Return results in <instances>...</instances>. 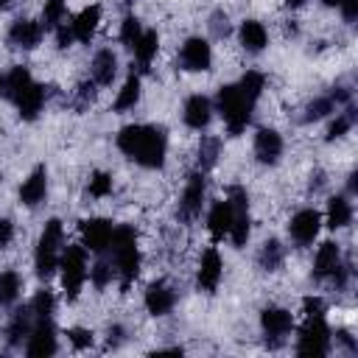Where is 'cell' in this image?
<instances>
[{"label": "cell", "instance_id": "9c48e42d", "mask_svg": "<svg viewBox=\"0 0 358 358\" xmlns=\"http://www.w3.org/2000/svg\"><path fill=\"white\" fill-rule=\"evenodd\" d=\"M204 193H207V176H204V171H193L187 176V182H185L182 196H179V207H176L179 221L190 224V221L199 218L201 204H204Z\"/></svg>", "mask_w": 358, "mask_h": 358}, {"label": "cell", "instance_id": "7bdbcfd3", "mask_svg": "<svg viewBox=\"0 0 358 358\" xmlns=\"http://www.w3.org/2000/svg\"><path fill=\"white\" fill-rule=\"evenodd\" d=\"M302 313H305V316H324V302H322V296H305V299H302Z\"/></svg>", "mask_w": 358, "mask_h": 358}, {"label": "cell", "instance_id": "7a4b0ae2", "mask_svg": "<svg viewBox=\"0 0 358 358\" xmlns=\"http://www.w3.org/2000/svg\"><path fill=\"white\" fill-rule=\"evenodd\" d=\"M117 148L143 168H162L168 154V134L154 123H129L117 131Z\"/></svg>", "mask_w": 358, "mask_h": 358}, {"label": "cell", "instance_id": "7dc6e473", "mask_svg": "<svg viewBox=\"0 0 358 358\" xmlns=\"http://www.w3.org/2000/svg\"><path fill=\"white\" fill-rule=\"evenodd\" d=\"M120 341H123V327L120 324L109 327V347H120Z\"/></svg>", "mask_w": 358, "mask_h": 358}, {"label": "cell", "instance_id": "ee69618b", "mask_svg": "<svg viewBox=\"0 0 358 358\" xmlns=\"http://www.w3.org/2000/svg\"><path fill=\"white\" fill-rule=\"evenodd\" d=\"M53 34H56V48H59V50H64V48L73 45V28H70L67 22H62L59 28H53Z\"/></svg>", "mask_w": 358, "mask_h": 358}, {"label": "cell", "instance_id": "3957f363", "mask_svg": "<svg viewBox=\"0 0 358 358\" xmlns=\"http://www.w3.org/2000/svg\"><path fill=\"white\" fill-rule=\"evenodd\" d=\"M8 101L17 106L22 120H36L42 106H45V87L34 81V76L28 73V67H11V73L6 76V90Z\"/></svg>", "mask_w": 358, "mask_h": 358}, {"label": "cell", "instance_id": "8d00e7d4", "mask_svg": "<svg viewBox=\"0 0 358 358\" xmlns=\"http://www.w3.org/2000/svg\"><path fill=\"white\" fill-rule=\"evenodd\" d=\"M87 193H90L92 199H103V196H109V193H112V173H106V171L92 173L90 185H87Z\"/></svg>", "mask_w": 358, "mask_h": 358}, {"label": "cell", "instance_id": "5b68a950", "mask_svg": "<svg viewBox=\"0 0 358 358\" xmlns=\"http://www.w3.org/2000/svg\"><path fill=\"white\" fill-rule=\"evenodd\" d=\"M62 238H64L62 221H59V218H50V221L42 227V232H39L36 255H34L36 277H39V280H48V277L59 268V257H62Z\"/></svg>", "mask_w": 358, "mask_h": 358}, {"label": "cell", "instance_id": "7402d4cb", "mask_svg": "<svg viewBox=\"0 0 358 358\" xmlns=\"http://www.w3.org/2000/svg\"><path fill=\"white\" fill-rule=\"evenodd\" d=\"M31 327H34V310H31V305L14 310L11 319H8V327H6V341H8V347H22V341H28Z\"/></svg>", "mask_w": 358, "mask_h": 358}, {"label": "cell", "instance_id": "e0dca14e", "mask_svg": "<svg viewBox=\"0 0 358 358\" xmlns=\"http://www.w3.org/2000/svg\"><path fill=\"white\" fill-rule=\"evenodd\" d=\"M45 196H48V168L36 165L28 173V179L20 185V201L25 207H39L45 201Z\"/></svg>", "mask_w": 358, "mask_h": 358}, {"label": "cell", "instance_id": "e575fe53", "mask_svg": "<svg viewBox=\"0 0 358 358\" xmlns=\"http://www.w3.org/2000/svg\"><path fill=\"white\" fill-rule=\"evenodd\" d=\"M352 123H355V109L347 103V109L338 112L336 120L330 123V129H327V140H338V137H344V134L352 129Z\"/></svg>", "mask_w": 358, "mask_h": 358}, {"label": "cell", "instance_id": "d590c367", "mask_svg": "<svg viewBox=\"0 0 358 358\" xmlns=\"http://www.w3.org/2000/svg\"><path fill=\"white\" fill-rule=\"evenodd\" d=\"M143 31H145V28L140 25V20H137L134 14H126V17H123V22H120V42H123V45L131 50V48H134V42L140 39V34H143Z\"/></svg>", "mask_w": 358, "mask_h": 358}, {"label": "cell", "instance_id": "f546056e", "mask_svg": "<svg viewBox=\"0 0 358 358\" xmlns=\"http://www.w3.org/2000/svg\"><path fill=\"white\" fill-rule=\"evenodd\" d=\"M282 260H285V249H282V243H280L277 238H268V241L260 246V255H257L260 268H263V271H277V268L282 266Z\"/></svg>", "mask_w": 358, "mask_h": 358}, {"label": "cell", "instance_id": "f907efd6", "mask_svg": "<svg viewBox=\"0 0 358 358\" xmlns=\"http://www.w3.org/2000/svg\"><path fill=\"white\" fill-rule=\"evenodd\" d=\"M291 8H299V6H305V0H285Z\"/></svg>", "mask_w": 358, "mask_h": 358}, {"label": "cell", "instance_id": "4fadbf2b", "mask_svg": "<svg viewBox=\"0 0 358 358\" xmlns=\"http://www.w3.org/2000/svg\"><path fill=\"white\" fill-rule=\"evenodd\" d=\"M179 62H182V70H187V73H204V70H210V64H213V48H210V42L201 39V36H190L182 45Z\"/></svg>", "mask_w": 358, "mask_h": 358}, {"label": "cell", "instance_id": "f5cc1de1", "mask_svg": "<svg viewBox=\"0 0 358 358\" xmlns=\"http://www.w3.org/2000/svg\"><path fill=\"white\" fill-rule=\"evenodd\" d=\"M322 3H324V6H330V8H333V6H338V0H322Z\"/></svg>", "mask_w": 358, "mask_h": 358}, {"label": "cell", "instance_id": "bcb514c9", "mask_svg": "<svg viewBox=\"0 0 358 358\" xmlns=\"http://www.w3.org/2000/svg\"><path fill=\"white\" fill-rule=\"evenodd\" d=\"M14 241V224L8 218H0V249H6Z\"/></svg>", "mask_w": 358, "mask_h": 358}, {"label": "cell", "instance_id": "52a82bcc", "mask_svg": "<svg viewBox=\"0 0 358 358\" xmlns=\"http://www.w3.org/2000/svg\"><path fill=\"white\" fill-rule=\"evenodd\" d=\"M333 333L324 322V316H305V324L299 327L296 336V352L299 355H327L330 352Z\"/></svg>", "mask_w": 358, "mask_h": 358}, {"label": "cell", "instance_id": "30bf717a", "mask_svg": "<svg viewBox=\"0 0 358 358\" xmlns=\"http://www.w3.org/2000/svg\"><path fill=\"white\" fill-rule=\"evenodd\" d=\"M229 207H232V227H229V241L235 246H246L249 232H252V215H249V196L243 187L232 185L229 187Z\"/></svg>", "mask_w": 358, "mask_h": 358}, {"label": "cell", "instance_id": "f6af8a7d", "mask_svg": "<svg viewBox=\"0 0 358 358\" xmlns=\"http://www.w3.org/2000/svg\"><path fill=\"white\" fill-rule=\"evenodd\" d=\"M338 6H341V17L347 22H355L358 20V0H338Z\"/></svg>", "mask_w": 358, "mask_h": 358}, {"label": "cell", "instance_id": "8992f818", "mask_svg": "<svg viewBox=\"0 0 358 358\" xmlns=\"http://www.w3.org/2000/svg\"><path fill=\"white\" fill-rule=\"evenodd\" d=\"M62 271V288L67 299H76L81 294V285L87 280V249L84 246H67L59 257Z\"/></svg>", "mask_w": 358, "mask_h": 358}, {"label": "cell", "instance_id": "c3c4849f", "mask_svg": "<svg viewBox=\"0 0 358 358\" xmlns=\"http://www.w3.org/2000/svg\"><path fill=\"white\" fill-rule=\"evenodd\" d=\"M336 341H341L350 352H355V341H352V336H350L347 330H336Z\"/></svg>", "mask_w": 358, "mask_h": 358}, {"label": "cell", "instance_id": "9a60e30c", "mask_svg": "<svg viewBox=\"0 0 358 358\" xmlns=\"http://www.w3.org/2000/svg\"><path fill=\"white\" fill-rule=\"evenodd\" d=\"M221 274H224V260H221L218 249H215V246H210V249L201 255V260H199L196 285H199L201 291L213 294V291L218 288V282H221Z\"/></svg>", "mask_w": 358, "mask_h": 358}, {"label": "cell", "instance_id": "ac0fdd59", "mask_svg": "<svg viewBox=\"0 0 358 358\" xmlns=\"http://www.w3.org/2000/svg\"><path fill=\"white\" fill-rule=\"evenodd\" d=\"M143 302H145V310L151 316H165V313H171V308L176 302V294L165 280H157V282H151L145 288V299Z\"/></svg>", "mask_w": 358, "mask_h": 358}, {"label": "cell", "instance_id": "ffe728a7", "mask_svg": "<svg viewBox=\"0 0 358 358\" xmlns=\"http://www.w3.org/2000/svg\"><path fill=\"white\" fill-rule=\"evenodd\" d=\"M341 263H344V260H341V249H338V243L324 241V243L319 246L316 257H313V280H330L333 271H336Z\"/></svg>", "mask_w": 358, "mask_h": 358}, {"label": "cell", "instance_id": "ba28073f", "mask_svg": "<svg viewBox=\"0 0 358 358\" xmlns=\"http://www.w3.org/2000/svg\"><path fill=\"white\" fill-rule=\"evenodd\" d=\"M260 330H263V338H266V347H268V350L282 347L285 338H288L291 330H294V316H291V310L277 308V305L263 308V313H260Z\"/></svg>", "mask_w": 358, "mask_h": 358}, {"label": "cell", "instance_id": "f1b7e54d", "mask_svg": "<svg viewBox=\"0 0 358 358\" xmlns=\"http://www.w3.org/2000/svg\"><path fill=\"white\" fill-rule=\"evenodd\" d=\"M352 221V204L347 196H333L327 201V227L330 229H341Z\"/></svg>", "mask_w": 358, "mask_h": 358}, {"label": "cell", "instance_id": "cb8c5ba5", "mask_svg": "<svg viewBox=\"0 0 358 358\" xmlns=\"http://www.w3.org/2000/svg\"><path fill=\"white\" fill-rule=\"evenodd\" d=\"M98 22H101V6H87V8H81V11L76 14V20L70 22L73 39L90 42V39L95 36V31H98Z\"/></svg>", "mask_w": 358, "mask_h": 358}, {"label": "cell", "instance_id": "4dcf8cb0", "mask_svg": "<svg viewBox=\"0 0 358 358\" xmlns=\"http://www.w3.org/2000/svg\"><path fill=\"white\" fill-rule=\"evenodd\" d=\"M20 291H22V280H20V274H17L14 268L0 271V305H3V308L14 305L17 296H20Z\"/></svg>", "mask_w": 358, "mask_h": 358}, {"label": "cell", "instance_id": "d6a6232c", "mask_svg": "<svg viewBox=\"0 0 358 358\" xmlns=\"http://www.w3.org/2000/svg\"><path fill=\"white\" fill-rule=\"evenodd\" d=\"M64 14H67V0H45V8H42V28L45 31H53L64 22Z\"/></svg>", "mask_w": 358, "mask_h": 358}, {"label": "cell", "instance_id": "d6986e66", "mask_svg": "<svg viewBox=\"0 0 358 358\" xmlns=\"http://www.w3.org/2000/svg\"><path fill=\"white\" fill-rule=\"evenodd\" d=\"M182 117H185V123H187L190 129L204 131V129L210 126V120H213V103H210V98H207V95H190V98L185 101Z\"/></svg>", "mask_w": 358, "mask_h": 358}, {"label": "cell", "instance_id": "60d3db41", "mask_svg": "<svg viewBox=\"0 0 358 358\" xmlns=\"http://www.w3.org/2000/svg\"><path fill=\"white\" fill-rule=\"evenodd\" d=\"M67 338H70V344H73L76 350H87V347H92V330L70 327V330H67Z\"/></svg>", "mask_w": 358, "mask_h": 358}, {"label": "cell", "instance_id": "b9f144b4", "mask_svg": "<svg viewBox=\"0 0 358 358\" xmlns=\"http://www.w3.org/2000/svg\"><path fill=\"white\" fill-rule=\"evenodd\" d=\"M210 31H213V36L215 39H224L232 28H229V17L224 14V11H215L213 17H210Z\"/></svg>", "mask_w": 358, "mask_h": 358}, {"label": "cell", "instance_id": "d4e9b609", "mask_svg": "<svg viewBox=\"0 0 358 358\" xmlns=\"http://www.w3.org/2000/svg\"><path fill=\"white\" fill-rule=\"evenodd\" d=\"M92 81L98 84V87H109L112 84V78L117 76V56L109 50V48H103V50H98L95 53V59H92Z\"/></svg>", "mask_w": 358, "mask_h": 358}, {"label": "cell", "instance_id": "11a10c76", "mask_svg": "<svg viewBox=\"0 0 358 358\" xmlns=\"http://www.w3.org/2000/svg\"><path fill=\"white\" fill-rule=\"evenodd\" d=\"M126 3H131V0H126Z\"/></svg>", "mask_w": 358, "mask_h": 358}, {"label": "cell", "instance_id": "603a6c76", "mask_svg": "<svg viewBox=\"0 0 358 358\" xmlns=\"http://www.w3.org/2000/svg\"><path fill=\"white\" fill-rule=\"evenodd\" d=\"M229 227H232V207H229V199L215 201V204L210 207V215H207L210 238H213V241L229 238Z\"/></svg>", "mask_w": 358, "mask_h": 358}, {"label": "cell", "instance_id": "83f0119b", "mask_svg": "<svg viewBox=\"0 0 358 358\" xmlns=\"http://www.w3.org/2000/svg\"><path fill=\"white\" fill-rule=\"evenodd\" d=\"M137 101H140V76L131 70L129 73V78L123 81V87H120V92H117V98H115V112H129V109H134L137 106Z\"/></svg>", "mask_w": 358, "mask_h": 358}, {"label": "cell", "instance_id": "681fc988", "mask_svg": "<svg viewBox=\"0 0 358 358\" xmlns=\"http://www.w3.org/2000/svg\"><path fill=\"white\" fill-rule=\"evenodd\" d=\"M322 185H324V173H322V171H316V173L310 176V190H319Z\"/></svg>", "mask_w": 358, "mask_h": 358}, {"label": "cell", "instance_id": "44dd1931", "mask_svg": "<svg viewBox=\"0 0 358 358\" xmlns=\"http://www.w3.org/2000/svg\"><path fill=\"white\" fill-rule=\"evenodd\" d=\"M282 154V137L274 129H260L255 134V157L263 165H274Z\"/></svg>", "mask_w": 358, "mask_h": 358}, {"label": "cell", "instance_id": "6da1fadb", "mask_svg": "<svg viewBox=\"0 0 358 358\" xmlns=\"http://www.w3.org/2000/svg\"><path fill=\"white\" fill-rule=\"evenodd\" d=\"M263 87H266L263 73L249 70V73L241 76V81L224 84V87L218 90L215 103H218V112H221V117H224V126H227V131H229L232 137L241 134V131L249 126L252 112H255V103H257Z\"/></svg>", "mask_w": 358, "mask_h": 358}, {"label": "cell", "instance_id": "484cf974", "mask_svg": "<svg viewBox=\"0 0 358 358\" xmlns=\"http://www.w3.org/2000/svg\"><path fill=\"white\" fill-rule=\"evenodd\" d=\"M238 36H241V45H243L246 53H260V50L268 45V34H266L263 22H257V20H246V22H241Z\"/></svg>", "mask_w": 358, "mask_h": 358}, {"label": "cell", "instance_id": "4316f807", "mask_svg": "<svg viewBox=\"0 0 358 358\" xmlns=\"http://www.w3.org/2000/svg\"><path fill=\"white\" fill-rule=\"evenodd\" d=\"M157 50H159V36H157V31H143L140 39H137L134 48H131L134 62H137V70H148V64H151V59L157 56Z\"/></svg>", "mask_w": 358, "mask_h": 358}, {"label": "cell", "instance_id": "f35d334b", "mask_svg": "<svg viewBox=\"0 0 358 358\" xmlns=\"http://www.w3.org/2000/svg\"><path fill=\"white\" fill-rule=\"evenodd\" d=\"M34 316H53V308H56V296L50 291H36V296L28 302Z\"/></svg>", "mask_w": 358, "mask_h": 358}, {"label": "cell", "instance_id": "8fae6325", "mask_svg": "<svg viewBox=\"0 0 358 358\" xmlns=\"http://www.w3.org/2000/svg\"><path fill=\"white\" fill-rule=\"evenodd\" d=\"M56 350H59V341H56L53 316H34V327L25 341V355L48 358V355H56Z\"/></svg>", "mask_w": 358, "mask_h": 358}, {"label": "cell", "instance_id": "5bb4252c", "mask_svg": "<svg viewBox=\"0 0 358 358\" xmlns=\"http://www.w3.org/2000/svg\"><path fill=\"white\" fill-rule=\"evenodd\" d=\"M319 227H322V215L313 210V207H305L299 213L291 215V224H288V235L296 246H308L316 241L319 235Z\"/></svg>", "mask_w": 358, "mask_h": 358}, {"label": "cell", "instance_id": "ab89813d", "mask_svg": "<svg viewBox=\"0 0 358 358\" xmlns=\"http://www.w3.org/2000/svg\"><path fill=\"white\" fill-rule=\"evenodd\" d=\"M95 92H98V84L95 81H84L76 92V109H87L92 101H95Z\"/></svg>", "mask_w": 358, "mask_h": 358}, {"label": "cell", "instance_id": "816d5d0a", "mask_svg": "<svg viewBox=\"0 0 358 358\" xmlns=\"http://www.w3.org/2000/svg\"><path fill=\"white\" fill-rule=\"evenodd\" d=\"M8 6H11V0H0V11H6Z\"/></svg>", "mask_w": 358, "mask_h": 358}, {"label": "cell", "instance_id": "277c9868", "mask_svg": "<svg viewBox=\"0 0 358 358\" xmlns=\"http://www.w3.org/2000/svg\"><path fill=\"white\" fill-rule=\"evenodd\" d=\"M109 255L115 266V277L120 282V291H129V285L140 274V249H137V232L131 227H115L109 241Z\"/></svg>", "mask_w": 358, "mask_h": 358}, {"label": "cell", "instance_id": "836d02e7", "mask_svg": "<svg viewBox=\"0 0 358 358\" xmlns=\"http://www.w3.org/2000/svg\"><path fill=\"white\" fill-rule=\"evenodd\" d=\"M338 106H336V101L330 98V92L327 95H322V98H313L308 106H305V115H302V120L305 123H310V120H322L324 115H330V112H336Z\"/></svg>", "mask_w": 358, "mask_h": 358}, {"label": "cell", "instance_id": "db71d44e", "mask_svg": "<svg viewBox=\"0 0 358 358\" xmlns=\"http://www.w3.org/2000/svg\"><path fill=\"white\" fill-rule=\"evenodd\" d=\"M6 90V76H0V92Z\"/></svg>", "mask_w": 358, "mask_h": 358}, {"label": "cell", "instance_id": "1f68e13d", "mask_svg": "<svg viewBox=\"0 0 358 358\" xmlns=\"http://www.w3.org/2000/svg\"><path fill=\"white\" fill-rule=\"evenodd\" d=\"M218 151H221V140H218V137H201V143H199V157H196L199 171L207 173L210 168H215Z\"/></svg>", "mask_w": 358, "mask_h": 358}, {"label": "cell", "instance_id": "74e56055", "mask_svg": "<svg viewBox=\"0 0 358 358\" xmlns=\"http://www.w3.org/2000/svg\"><path fill=\"white\" fill-rule=\"evenodd\" d=\"M90 277H92V285L95 288H106L109 282H112V277H115V266H112V260H98L92 268H90Z\"/></svg>", "mask_w": 358, "mask_h": 358}, {"label": "cell", "instance_id": "7c38bea8", "mask_svg": "<svg viewBox=\"0 0 358 358\" xmlns=\"http://www.w3.org/2000/svg\"><path fill=\"white\" fill-rule=\"evenodd\" d=\"M78 232H81V246L95 252V255H103L109 249V241H112V221L109 218H84L78 224Z\"/></svg>", "mask_w": 358, "mask_h": 358}, {"label": "cell", "instance_id": "2e32d148", "mask_svg": "<svg viewBox=\"0 0 358 358\" xmlns=\"http://www.w3.org/2000/svg\"><path fill=\"white\" fill-rule=\"evenodd\" d=\"M42 22H34V20H14L11 28H8V45L11 48H20V50H34L42 39Z\"/></svg>", "mask_w": 358, "mask_h": 358}]
</instances>
